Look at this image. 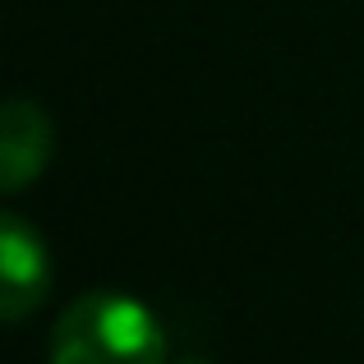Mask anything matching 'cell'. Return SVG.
Listing matches in <instances>:
<instances>
[{
	"label": "cell",
	"instance_id": "obj_1",
	"mask_svg": "<svg viewBox=\"0 0 364 364\" xmlns=\"http://www.w3.org/2000/svg\"><path fill=\"white\" fill-rule=\"evenodd\" d=\"M51 364H171L166 332L143 300L88 291L51 328Z\"/></svg>",
	"mask_w": 364,
	"mask_h": 364
},
{
	"label": "cell",
	"instance_id": "obj_2",
	"mask_svg": "<svg viewBox=\"0 0 364 364\" xmlns=\"http://www.w3.org/2000/svg\"><path fill=\"white\" fill-rule=\"evenodd\" d=\"M51 286V258L46 240L18 213H5L0 222V314L5 323H23Z\"/></svg>",
	"mask_w": 364,
	"mask_h": 364
},
{
	"label": "cell",
	"instance_id": "obj_3",
	"mask_svg": "<svg viewBox=\"0 0 364 364\" xmlns=\"http://www.w3.org/2000/svg\"><path fill=\"white\" fill-rule=\"evenodd\" d=\"M51 148H55V129L46 120V111L28 97H9L5 116H0V189L23 194L46 171Z\"/></svg>",
	"mask_w": 364,
	"mask_h": 364
},
{
	"label": "cell",
	"instance_id": "obj_4",
	"mask_svg": "<svg viewBox=\"0 0 364 364\" xmlns=\"http://www.w3.org/2000/svg\"><path fill=\"white\" fill-rule=\"evenodd\" d=\"M180 364H208V360H180Z\"/></svg>",
	"mask_w": 364,
	"mask_h": 364
}]
</instances>
